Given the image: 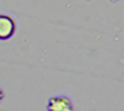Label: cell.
I'll use <instances>...</instances> for the list:
<instances>
[{"instance_id": "cell-2", "label": "cell", "mask_w": 124, "mask_h": 111, "mask_svg": "<svg viewBox=\"0 0 124 111\" xmlns=\"http://www.w3.org/2000/svg\"><path fill=\"white\" fill-rule=\"evenodd\" d=\"M16 32V22L11 15L0 14V40H10Z\"/></svg>"}, {"instance_id": "cell-3", "label": "cell", "mask_w": 124, "mask_h": 111, "mask_svg": "<svg viewBox=\"0 0 124 111\" xmlns=\"http://www.w3.org/2000/svg\"><path fill=\"white\" fill-rule=\"evenodd\" d=\"M4 99V91L1 89V86H0V102Z\"/></svg>"}, {"instance_id": "cell-4", "label": "cell", "mask_w": 124, "mask_h": 111, "mask_svg": "<svg viewBox=\"0 0 124 111\" xmlns=\"http://www.w3.org/2000/svg\"><path fill=\"white\" fill-rule=\"evenodd\" d=\"M112 1H117V0H112Z\"/></svg>"}, {"instance_id": "cell-1", "label": "cell", "mask_w": 124, "mask_h": 111, "mask_svg": "<svg viewBox=\"0 0 124 111\" xmlns=\"http://www.w3.org/2000/svg\"><path fill=\"white\" fill-rule=\"evenodd\" d=\"M48 111H74V103L71 97L66 95H55L49 97L46 103Z\"/></svg>"}]
</instances>
